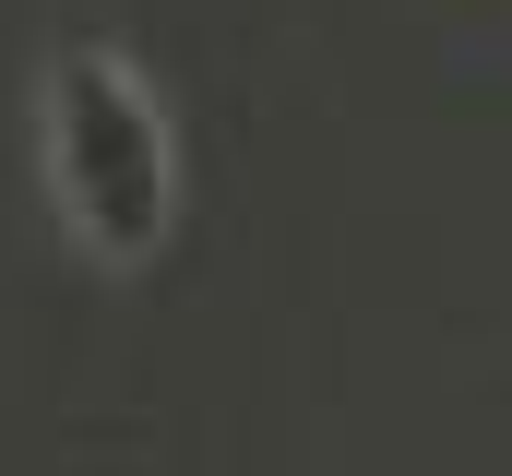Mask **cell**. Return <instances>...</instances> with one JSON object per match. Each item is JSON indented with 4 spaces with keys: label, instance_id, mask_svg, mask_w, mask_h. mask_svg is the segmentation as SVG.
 <instances>
[{
    "label": "cell",
    "instance_id": "cell-1",
    "mask_svg": "<svg viewBox=\"0 0 512 476\" xmlns=\"http://www.w3.org/2000/svg\"><path fill=\"white\" fill-rule=\"evenodd\" d=\"M36 155H48L60 227L84 238L108 274H131V262L167 250L179 143H167V108H155L143 60H120V48H60L48 84H36Z\"/></svg>",
    "mask_w": 512,
    "mask_h": 476
}]
</instances>
